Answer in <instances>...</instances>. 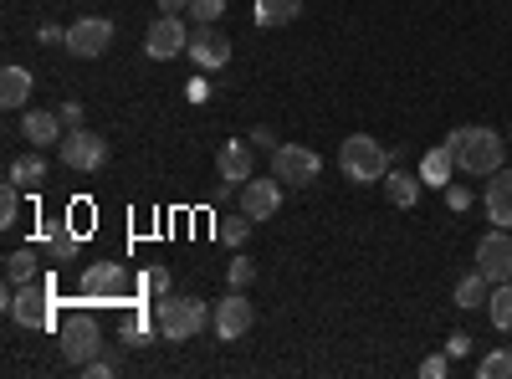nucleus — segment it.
<instances>
[{
    "instance_id": "obj_1",
    "label": "nucleus",
    "mask_w": 512,
    "mask_h": 379,
    "mask_svg": "<svg viewBox=\"0 0 512 379\" xmlns=\"http://www.w3.org/2000/svg\"><path fill=\"white\" fill-rule=\"evenodd\" d=\"M446 149L456 154V170L472 180H487L507 164V139L497 129H487V123H461V129H451Z\"/></svg>"
},
{
    "instance_id": "obj_2",
    "label": "nucleus",
    "mask_w": 512,
    "mask_h": 379,
    "mask_svg": "<svg viewBox=\"0 0 512 379\" xmlns=\"http://www.w3.org/2000/svg\"><path fill=\"white\" fill-rule=\"evenodd\" d=\"M390 149H384L379 139H369V134H349L344 139V149H338V170H344V180H354V185H379L384 175H390Z\"/></svg>"
},
{
    "instance_id": "obj_3",
    "label": "nucleus",
    "mask_w": 512,
    "mask_h": 379,
    "mask_svg": "<svg viewBox=\"0 0 512 379\" xmlns=\"http://www.w3.org/2000/svg\"><path fill=\"white\" fill-rule=\"evenodd\" d=\"M154 318H159V339L185 344V339H195V333L205 328L210 308H205L200 298H180V292H164V298L154 303Z\"/></svg>"
},
{
    "instance_id": "obj_4",
    "label": "nucleus",
    "mask_w": 512,
    "mask_h": 379,
    "mask_svg": "<svg viewBox=\"0 0 512 379\" xmlns=\"http://www.w3.org/2000/svg\"><path fill=\"white\" fill-rule=\"evenodd\" d=\"M57 344H62V359H67L72 369L93 364V359L103 354V323H98L88 308H77L72 318H62V328H57Z\"/></svg>"
},
{
    "instance_id": "obj_5",
    "label": "nucleus",
    "mask_w": 512,
    "mask_h": 379,
    "mask_svg": "<svg viewBox=\"0 0 512 379\" xmlns=\"http://www.w3.org/2000/svg\"><path fill=\"white\" fill-rule=\"evenodd\" d=\"M6 313L21 328H52V282L47 277L21 282V287L6 282Z\"/></svg>"
},
{
    "instance_id": "obj_6",
    "label": "nucleus",
    "mask_w": 512,
    "mask_h": 379,
    "mask_svg": "<svg viewBox=\"0 0 512 379\" xmlns=\"http://www.w3.org/2000/svg\"><path fill=\"white\" fill-rule=\"evenodd\" d=\"M77 298H82V308L128 303V272H123L118 262H93L88 272L77 277Z\"/></svg>"
},
{
    "instance_id": "obj_7",
    "label": "nucleus",
    "mask_w": 512,
    "mask_h": 379,
    "mask_svg": "<svg viewBox=\"0 0 512 379\" xmlns=\"http://www.w3.org/2000/svg\"><path fill=\"white\" fill-rule=\"evenodd\" d=\"M272 175H277L287 190H308V185L323 175V159H318V149H308V144H277V149H272Z\"/></svg>"
},
{
    "instance_id": "obj_8",
    "label": "nucleus",
    "mask_w": 512,
    "mask_h": 379,
    "mask_svg": "<svg viewBox=\"0 0 512 379\" xmlns=\"http://www.w3.org/2000/svg\"><path fill=\"white\" fill-rule=\"evenodd\" d=\"M57 159L67 164V170H82V175H93L108 164V139L93 134V129H67V139L57 144Z\"/></svg>"
},
{
    "instance_id": "obj_9",
    "label": "nucleus",
    "mask_w": 512,
    "mask_h": 379,
    "mask_svg": "<svg viewBox=\"0 0 512 379\" xmlns=\"http://www.w3.org/2000/svg\"><path fill=\"white\" fill-rule=\"evenodd\" d=\"M251 323H256V308L246 303V292H241V287H231L221 303H210V328H216V339H226V344L246 339Z\"/></svg>"
},
{
    "instance_id": "obj_10",
    "label": "nucleus",
    "mask_w": 512,
    "mask_h": 379,
    "mask_svg": "<svg viewBox=\"0 0 512 379\" xmlns=\"http://www.w3.org/2000/svg\"><path fill=\"white\" fill-rule=\"evenodd\" d=\"M67 57H82V62H93V57H103L108 47H113V21L108 16H77L72 26H67Z\"/></svg>"
},
{
    "instance_id": "obj_11",
    "label": "nucleus",
    "mask_w": 512,
    "mask_h": 379,
    "mask_svg": "<svg viewBox=\"0 0 512 379\" xmlns=\"http://www.w3.org/2000/svg\"><path fill=\"white\" fill-rule=\"evenodd\" d=\"M190 47V26H185V16H154L149 21V31H144V57H154V62H169V57H180Z\"/></svg>"
},
{
    "instance_id": "obj_12",
    "label": "nucleus",
    "mask_w": 512,
    "mask_h": 379,
    "mask_svg": "<svg viewBox=\"0 0 512 379\" xmlns=\"http://www.w3.org/2000/svg\"><path fill=\"white\" fill-rule=\"evenodd\" d=\"M477 272L497 287V282H512V226H492L482 241H477Z\"/></svg>"
},
{
    "instance_id": "obj_13",
    "label": "nucleus",
    "mask_w": 512,
    "mask_h": 379,
    "mask_svg": "<svg viewBox=\"0 0 512 379\" xmlns=\"http://www.w3.org/2000/svg\"><path fill=\"white\" fill-rule=\"evenodd\" d=\"M185 57L195 62V72H221V67L231 62V36H226L221 26H195Z\"/></svg>"
},
{
    "instance_id": "obj_14",
    "label": "nucleus",
    "mask_w": 512,
    "mask_h": 379,
    "mask_svg": "<svg viewBox=\"0 0 512 379\" xmlns=\"http://www.w3.org/2000/svg\"><path fill=\"white\" fill-rule=\"evenodd\" d=\"M21 139H26L31 149H57V144L67 139V123H62V113H52V108H26V113H21Z\"/></svg>"
},
{
    "instance_id": "obj_15",
    "label": "nucleus",
    "mask_w": 512,
    "mask_h": 379,
    "mask_svg": "<svg viewBox=\"0 0 512 379\" xmlns=\"http://www.w3.org/2000/svg\"><path fill=\"white\" fill-rule=\"evenodd\" d=\"M241 210H246V216L251 221H272L277 216V210H282V180L272 175V180H246L241 185Z\"/></svg>"
},
{
    "instance_id": "obj_16",
    "label": "nucleus",
    "mask_w": 512,
    "mask_h": 379,
    "mask_svg": "<svg viewBox=\"0 0 512 379\" xmlns=\"http://www.w3.org/2000/svg\"><path fill=\"white\" fill-rule=\"evenodd\" d=\"M251 149H256L251 139H226V144L216 149V170H221V180L246 185V180L256 175V154H251Z\"/></svg>"
},
{
    "instance_id": "obj_17",
    "label": "nucleus",
    "mask_w": 512,
    "mask_h": 379,
    "mask_svg": "<svg viewBox=\"0 0 512 379\" xmlns=\"http://www.w3.org/2000/svg\"><path fill=\"white\" fill-rule=\"evenodd\" d=\"M482 210L492 226H512V170L502 164L497 175H487V190H482Z\"/></svg>"
},
{
    "instance_id": "obj_18",
    "label": "nucleus",
    "mask_w": 512,
    "mask_h": 379,
    "mask_svg": "<svg viewBox=\"0 0 512 379\" xmlns=\"http://www.w3.org/2000/svg\"><path fill=\"white\" fill-rule=\"evenodd\" d=\"M379 185H384V200H390L395 210H410V205L420 200V190H425V180H420V170L410 175V170H405V164H390V175H384Z\"/></svg>"
},
{
    "instance_id": "obj_19",
    "label": "nucleus",
    "mask_w": 512,
    "mask_h": 379,
    "mask_svg": "<svg viewBox=\"0 0 512 379\" xmlns=\"http://www.w3.org/2000/svg\"><path fill=\"white\" fill-rule=\"evenodd\" d=\"M0 103H6L11 113H21V108H31V72L26 67H6L0 72Z\"/></svg>"
},
{
    "instance_id": "obj_20",
    "label": "nucleus",
    "mask_w": 512,
    "mask_h": 379,
    "mask_svg": "<svg viewBox=\"0 0 512 379\" xmlns=\"http://www.w3.org/2000/svg\"><path fill=\"white\" fill-rule=\"evenodd\" d=\"M451 175H456V154L441 144V149H425L420 154V180L425 185H436V190H446L451 185Z\"/></svg>"
},
{
    "instance_id": "obj_21",
    "label": "nucleus",
    "mask_w": 512,
    "mask_h": 379,
    "mask_svg": "<svg viewBox=\"0 0 512 379\" xmlns=\"http://www.w3.org/2000/svg\"><path fill=\"white\" fill-rule=\"evenodd\" d=\"M77 251H82V236H77V231H67L62 221H47V257H52V267L77 262Z\"/></svg>"
},
{
    "instance_id": "obj_22",
    "label": "nucleus",
    "mask_w": 512,
    "mask_h": 379,
    "mask_svg": "<svg viewBox=\"0 0 512 379\" xmlns=\"http://www.w3.org/2000/svg\"><path fill=\"white\" fill-rule=\"evenodd\" d=\"M456 308H466V313H477V308H487V298H492V282L482 277V272H466L461 282H456Z\"/></svg>"
},
{
    "instance_id": "obj_23",
    "label": "nucleus",
    "mask_w": 512,
    "mask_h": 379,
    "mask_svg": "<svg viewBox=\"0 0 512 379\" xmlns=\"http://www.w3.org/2000/svg\"><path fill=\"white\" fill-rule=\"evenodd\" d=\"M36 277H41V251L36 246H16L6 257V282L21 287V282H36Z\"/></svg>"
},
{
    "instance_id": "obj_24",
    "label": "nucleus",
    "mask_w": 512,
    "mask_h": 379,
    "mask_svg": "<svg viewBox=\"0 0 512 379\" xmlns=\"http://www.w3.org/2000/svg\"><path fill=\"white\" fill-rule=\"evenodd\" d=\"M303 16V0H256V26H292Z\"/></svg>"
},
{
    "instance_id": "obj_25",
    "label": "nucleus",
    "mask_w": 512,
    "mask_h": 379,
    "mask_svg": "<svg viewBox=\"0 0 512 379\" xmlns=\"http://www.w3.org/2000/svg\"><path fill=\"white\" fill-rule=\"evenodd\" d=\"M11 180L16 185H41L47 180V159H41V149H26V154L11 159Z\"/></svg>"
},
{
    "instance_id": "obj_26",
    "label": "nucleus",
    "mask_w": 512,
    "mask_h": 379,
    "mask_svg": "<svg viewBox=\"0 0 512 379\" xmlns=\"http://www.w3.org/2000/svg\"><path fill=\"white\" fill-rule=\"evenodd\" d=\"M487 318H492V328L512 333V282H497V287H492V298H487Z\"/></svg>"
},
{
    "instance_id": "obj_27",
    "label": "nucleus",
    "mask_w": 512,
    "mask_h": 379,
    "mask_svg": "<svg viewBox=\"0 0 512 379\" xmlns=\"http://www.w3.org/2000/svg\"><path fill=\"white\" fill-rule=\"evenodd\" d=\"M477 379H512V349H492V354H482Z\"/></svg>"
},
{
    "instance_id": "obj_28",
    "label": "nucleus",
    "mask_w": 512,
    "mask_h": 379,
    "mask_svg": "<svg viewBox=\"0 0 512 379\" xmlns=\"http://www.w3.org/2000/svg\"><path fill=\"white\" fill-rule=\"evenodd\" d=\"M216 236H221L226 246H246V236H251V216H246V210H241V216H221Z\"/></svg>"
},
{
    "instance_id": "obj_29",
    "label": "nucleus",
    "mask_w": 512,
    "mask_h": 379,
    "mask_svg": "<svg viewBox=\"0 0 512 379\" xmlns=\"http://www.w3.org/2000/svg\"><path fill=\"white\" fill-rule=\"evenodd\" d=\"M16 216H21V185L6 180L0 185V226H16Z\"/></svg>"
},
{
    "instance_id": "obj_30",
    "label": "nucleus",
    "mask_w": 512,
    "mask_h": 379,
    "mask_svg": "<svg viewBox=\"0 0 512 379\" xmlns=\"http://www.w3.org/2000/svg\"><path fill=\"white\" fill-rule=\"evenodd\" d=\"M190 16H195V26H221L226 0H190Z\"/></svg>"
},
{
    "instance_id": "obj_31",
    "label": "nucleus",
    "mask_w": 512,
    "mask_h": 379,
    "mask_svg": "<svg viewBox=\"0 0 512 379\" xmlns=\"http://www.w3.org/2000/svg\"><path fill=\"white\" fill-rule=\"evenodd\" d=\"M169 282H175V277H169V267H144V277H139V292H149V298H164V292H169Z\"/></svg>"
},
{
    "instance_id": "obj_32",
    "label": "nucleus",
    "mask_w": 512,
    "mask_h": 379,
    "mask_svg": "<svg viewBox=\"0 0 512 379\" xmlns=\"http://www.w3.org/2000/svg\"><path fill=\"white\" fill-rule=\"evenodd\" d=\"M226 282H231V287H241V292L256 282V267L241 257V251H236V262H226Z\"/></svg>"
},
{
    "instance_id": "obj_33",
    "label": "nucleus",
    "mask_w": 512,
    "mask_h": 379,
    "mask_svg": "<svg viewBox=\"0 0 512 379\" xmlns=\"http://www.w3.org/2000/svg\"><path fill=\"white\" fill-rule=\"evenodd\" d=\"M185 98H190V103H210V72H195V77L185 82Z\"/></svg>"
},
{
    "instance_id": "obj_34",
    "label": "nucleus",
    "mask_w": 512,
    "mask_h": 379,
    "mask_svg": "<svg viewBox=\"0 0 512 379\" xmlns=\"http://www.w3.org/2000/svg\"><path fill=\"white\" fill-rule=\"evenodd\" d=\"M420 374H425V379H446V374H451V354H431V359L420 364Z\"/></svg>"
},
{
    "instance_id": "obj_35",
    "label": "nucleus",
    "mask_w": 512,
    "mask_h": 379,
    "mask_svg": "<svg viewBox=\"0 0 512 379\" xmlns=\"http://www.w3.org/2000/svg\"><path fill=\"white\" fill-rule=\"evenodd\" d=\"M446 354H451V359H466V354H472V333H461V328H456L451 339H446Z\"/></svg>"
},
{
    "instance_id": "obj_36",
    "label": "nucleus",
    "mask_w": 512,
    "mask_h": 379,
    "mask_svg": "<svg viewBox=\"0 0 512 379\" xmlns=\"http://www.w3.org/2000/svg\"><path fill=\"white\" fill-rule=\"evenodd\" d=\"M446 205H451V210H466V205H472V190L451 180V185H446Z\"/></svg>"
},
{
    "instance_id": "obj_37",
    "label": "nucleus",
    "mask_w": 512,
    "mask_h": 379,
    "mask_svg": "<svg viewBox=\"0 0 512 379\" xmlns=\"http://www.w3.org/2000/svg\"><path fill=\"white\" fill-rule=\"evenodd\" d=\"M246 139H251L256 149H277V129H267V123H256V129H251Z\"/></svg>"
},
{
    "instance_id": "obj_38",
    "label": "nucleus",
    "mask_w": 512,
    "mask_h": 379,
    "mask_svg": "<svg viewBox=\"0 0 512 379\" xmlns=\"http://www.w3.org/2000/svg\"><path fill=\"white\" fill-rule=\"evenodd\" d=\"M82 374H93V379H108V374H118V359H93V364H82Z\"/></svg>"
},
{
    "instance_id": "obj_39",
    "label": "nucleus",
    "mask_w": 512,
    "mask_h": 379,
    "mask_svg": "<svg viewBox=\"0 0 512 379\" xmlns=\"http://www.w3.org/2000/svg\"><path fill=\"white\" fill-rule=\"evenodd\" d=\"M36 41H41V47H57V41H67V31L47 21V26H41V31H36Z\"/></svg>"
},
{
    "instance_id": "obj_40",
    "label": "nucleus",
    "mask_w": 512,
    "mask_h": 379,
    "mask_svg": "<svg viewBox=\"0 0 512 379\" xmlns=\"http://www.w3.org/2000/svg\"><path fill=\"white\" fill-rule=\"evenodd\" d=\"M57 113H62V123H67V129H82V103H62Z\"/></svg>"
},
{
    "instance_id": "obj_41",
    "label": "nucleus",
    "mask_w": 512,
    "mask_h": 379,
    "mask_svg": "<svg viewBox=\"0 0 512 379\" xmlns=\"http://www.w3.org/2000/svg\"><path fill=\"white\" fill-rule=\"evenodd\" d=\"M164 16H190V0H159Z\"/></svg>"
},
{
    "instance_id": "obj_42",
    "label": "nucleus",
    "mask_w": 512,
    "mask_h": 379,
    "mask_svg": "<svg viewBox=\"0 0 512 379\" xmlns=\"http://www.w3.org/2000/svg\"><path fill=\"white\" fill-rule=\"evenodd\" d=\"M507 144H512V134H507Z\"/></svg>"
}]
</instances>
